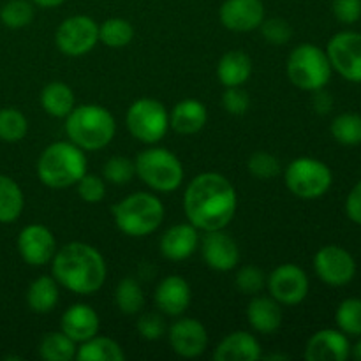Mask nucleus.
Returning <instances> with one entry per match:
<instances>
[{"label": "nucleus", "instance_id": "44", "mask_svg": "<svg viewBox=\"0 0 361 361\" xmlns=\"http://www.w3.org/2000/svg\"><path fill=\"white\" fill-rule=\"evenodd\" d=\"M331 11L341 23L353 25L361 20V0H334Z\"/></svg>", "mask_w": 361, "mask_h": 361}, {"label": "nucleus", "instance_id": "14", "mask_svg": "<svg viewBox=\"0 0 361 361\" xmlns=\"http://www.w3.org/2000/svg\"><path fill=\"white\" fill-rule=\"evenodd\" d=\"M200 250L204 264L215 271H231L240 263L238 243L224 229L203 233Z\"/></svg>", "mask_w": 361, "mask_h": 361}, {"label": "nucleus", "instance_id": "21", "mask_svg": "<svg viewBox=\"0 0 361 361\" xmlns=\"http://www.w3.org/2000/svg\"><path fill=\"white\" fill-rule=\"evenodd\" d=\"M99 328H101L99 314L87 303H74L62 314V319H60V331L73 338L76 344L95 337L99 334Z\"/></svg>", "mask_w": 361, "mask_h": 361}, {"label": "nucleus", "instance_id": "40", "mask_svg": "<svg viewBox=\"0 0 361 361\" xmlns=\"http://www.w3.org/2000/svg\"><path fill=\"white\" fill-rule=\"evenodd\" d=\"M261 35L264 37V41H268L270 44L282 46L286 42L291 41L293 37V28L284 18H264L263 23L259 25Z\"/></svg>", "mask_w": 361, "mask_h": 361}, {"label": "nucleus", "instance_id": "39", "mask_svg": "<svg viewBox=\"0 0 361 361\" xmlns=\"http://www.w3.org/2000/svg\"><path fill=\"white\" fill-rule=\"evenodd\" d=\"M235 284L238 288V291L243 293V295L256 296L267 286V275H264V271L261 268L254 267V264H247V267L240 268L236 271Z\"/></svg>", "mask_w": 361, "mask_h": 361}, {"label": "nucleus", "instance_id": "47", "mask_svg": "<svg viewBox=\"0 0 361 361\" xmlns=\"http://www.w3.org/2000/svg\"><path fill=\"white\" fill-rule=\"evenodd\" d=\"M30 2L34 4V6L42 7V9H51V7L62 6L66 0H30Z\"/></svg>", "mask_w": 361, "mask_h": 361}, {"label": "nucleus", "instance_id": "19", "mask_svg": "<svg viewBox=\"0 0 361 361\" xmlns=\"http://www.w3.org/2000/svg\"><path fill=\"white\" fill-rule=\"evenodd\" d=\"M200 229L194 228L190 222L175 224L161 236L159 250L168 261L182 263L200 249Z\"/></svg>", "mask_w": 361, "mask_h": 361}, {"label": "nucleus", "instance_id": "28", "mask_svg": "<svg viewBox=\"0 0 361 361\" xmlns=\"http://www.w3.org/2000/svg\"><path fill=\"white\" fill-rule=\"evenodd\" d=\"M76 360L80 361H122L126 360V353L116 341L109 337H95L78 344Z\"/></svg>", "mask_w": 361, "mask_h": 361}, {"label": "nucleus", "instance_id": "17", "mask_svg": "<svg viewBox=\"0 0 361 361\" xmlns=\"http://www.w3.org/2000/svg\"><path fill=\"white\" fill-rule=\"evenodd\" d=\"M267 18L263 0H224L219 9V20L228 30H257Z\"/></svg>", "mask_w": 361, "mask_h": 361}, {"label": "nucleus", "instance_id": "42", "mask_svg": "<svg viewBox=\"0 0 361 361\" xmlns=\"http://www.w3.org/2000/svg\"><path fill=\"white\" fill-rule=\"evenodd\" d=\"M136 330L145 341H159V338L164 337L166 331H168L164 314H143V316H140V319H137Z\"/></svg>", "mask_w": 361, "mask_h": 361}, {"label": "nucleus", "instance_id": "32", "mask_svg": "<svg viewBox=\"0 0 361 361\" xmlns=\"http://www.w3.org/2000/svg\"><path fill=\"white\" fill-rule=\"evenodd\" d=\"M134 39V27L123 18H108L99 25V42L108 48H123Z\"/></svg>", "mask_w": 361, "mask_h": 361}, {"label": "nucleus", "instance_id": "41", "mask_svg": "<svg viewBox=\"0 0 361 361\" xmlns=\"http://www.w3.org/2000/svg\"><path fill=\"white\" fill-rule=\"evenodd\" d=\"M78 196L85 201V203H101L106 197V180L101 178L97 175H90V173H85L81 176L80 182L76 183Z\"/></svg>", "mask_w": 361, "mask_h": 361}, {"label": "nucleus", "instance_id": "25", "mask_svg": "<svg viewBox=\"0 0 361 361\" xmlns=\"http://www.w3.org/2000/svg\"><path fill=\"white\" fill-rule=\"evenodd\" d=\"M250 76H252V59L242 49H231L219 60L217 78L226 88L243 87Z\"/></svg>", "mask_w": 361, "mask_h": 361}, {"label": "nucleus", "instance_id": "22", "mask_svg": "<svg viewBox=\"0 0 361 361\" xmlns=\"http://www.w3.org/2000/svg\"><path fill=\"white\" fill-rule=\"evenodd\" d=\"M208 122V109L197 99H183L169 111V129L180 136H194L204 129Z\"/></svg>", "mask_w": 361, "mask_h": 361}, {"label": "nucleus", "instance_id": "2", "mask_svg": "<svg viewBox=\"0 0 361 361\" xmlns=\"http://www.w3.org/2000/svg\"><path fill=\"white\" fill-rule=\"evenodd\" d=\"M55 281L74 295L90 296L104 286L108 267L102 254L85 242H71L56 249L51 259Z\"/></svg>", "mask_w": 361, "mask_h": 361}, {"label": "nucleus", "instance_id": "16", "mask_svg": "<svg viewBox=\"0 0 361 361\" xmlns=\"http://www.w3.org/2000/svg\"><path fill=\"white\" fill-rule=\"evenodd\" d=\"M18 252L30 267H44L51 263L56 252V240L51 229L42 224H28L18 235Z\"/></svg>", "mask_w": 361, "mask_h": 361}, {"label": "nucleus", "instance_id": "5", "mask_svg": "<svg viewBox=\"0 0 361 361\" xmlns=\"http://www.w3.org/2000/svg\"><path fill=\"white\" fill-rule=\"evenodd\" d=\"M111 214L120 233L129 238H143L161 228L166 208L155 194L134 192L113 204Z\"/></svg>", "mask_w": 361, "mask_h": 361}, {"label": "nucleus", "instance_id": "43", "mask_svg": "<svg viewBox=\"0 0 361 361\" xmlns=\"http://www.w3.org/2000/svg\"><path fill=\"white\" fill-rule=\"evenodd\" d=\"M222 108L229 113V115H245L250 108V97L242 87H228L222 94Z\"/></svg>", "mask_w": 361, "mask_h": 361}, {"label": "nucleus", "instance_id": "10", "mask_svg": "<svg viewBox=\"0 0 361 361\" xmlns=\"http://www.w3.org/2000/svg\"><path fill=\"white\" fill-rule=\"evenodd\" d=\"M99 42V25L87 14H76L59 25L55 44L67 56L88 55Z\"/></svg>", "mask_w": 361, "mask_h": 361}, {"label": "nucleus", "instance_id": "3", "mask_svg": "<svg viewBox=\"0 0 361 361\" xmlns=\"http://www.w3.org/2000/svg\"><path fill=\"white\" fill-rule=\"evenodd\" d=\"M69 141L85 152H97L108 147L116 134L115 116L101 104L74 106L66 116Z\"/></svg>", "mask_w": 361, "mask_h": 361}, {"label": "nucleus", "instance_id": "38", "mask_svg": "<svg viewBox=\"0 0 361 361\" xmlns=\"http://www.w3.org/2000/svg\"><path fill=\"white\" fill-rule=\"evenodd\" d=\"M247 169L257 180H274L281 173V162L270 152H254L247 162Z\"/></svg>", "mask_w": 361, "mask_h": 361}, {"label": "nucleus", "instance_id": "29", "mask_svg": "<svg viewBox=\"0 0 361 361\" xmlns=\"http://www.w3.org/2000/svg\"><path fill=\"white\" fill-rule=\"evenodd\" d=\"M25 208L21 187L11 176L0 175V224H11L20 219Z\"/></svg>", "mask_w": 361, "mask_h": 361}, {"label": "nucleus", "instance_id": "37", "mask_svg": "<svg viewBox=\"0 0 361 361\" xmlns=\"http://www.w3.org/2000/svg\"><path fill=\"white\" fill-rule=\"evenodd\" d=\"M136 176V166L130 159L122 157V155H115L106 161L104 168H102V178L106 182L113 183V185H126L130 180Z\"/></svg>", "mask_w": 361, "mask_h": 361}, {"label": "nucleus", "instance_id": "33", "mask_svg": "<svg viewBox=\"0 0 361 361\" xmlns=\"http://www.w3.org/2000/svg\"><path fill=\"white\" fill-rule=\"evenodd\" d=\"M330 133L337 143L344 147L361 145V115L360 113H342L330 123Z\"/></svg>", "mask_w": 361, "mask_h": 361}, {"label": "nucleus", "instance_id": "18", "mask_svg": "<svg viewBox=\"0 0 361 361\" xmlns=\"http://www.w3.org/2000/svg\"><path fill=\"white\" fill-rule=\"evenodd\" d=\"M351 356V342L345 334L334 328L316 331L305 345L309 361H345Z\"/></svg>", "mask_w": 361, "mask_h": 361}, {"label": "nucleus", "instance_id": "4", "mask_svg": "<svg viewBox=\"0 0 361 361\" xmlns=\"http://www.w3.org/2000/svg\"><path fill=\"white\" fill-rule=\"evenodd\" d=\"M87 173L85 150L73 141H55L39 155L37 176L49 189H67L76 185Z\"/></svg>", "mask_w": 361, "mask_h": 361}, {"label": "nucleus", "instance_id": "35", "mask_svg": "<svg viewBox=\"0 0 361 361\" xmlns=\"http://www.w3.org/2000/svg\"><path fill=\"white\" fill-rule=\"evenodd\" d=\"M28 133V120L20 109H0V140L6 143H18Z\"/></svg>", "mask_w": 361, "mask_h": 361}, {"label": "nucleus", "instance_id": "15", "mask_svg": "<svg viewBox=\"0 0 361 361\" xmlns=\"http://www.w3.org/2000/svg\"><path fill=\"white\" fill-rule=\"evenodd\" d=\"M168 341L180 358H200L208 348V331L201 321L180 316V319L169 326Z\"/></svg>", "mask_w": 361, "mask_h": 361}, {"label": "nucleus", "instance_id": "34", "mask_svg": "<svg viewBox=\"0 0 361 361\" xmlns=\"http://www.w3.org/2000/svg\"><path fill=\"white\" fill-rule=\"evenodd\" d=\"M35 9L30 0H9L0 9V21L7 28L20 30L34 21Z\"/></svg>", "mask_w": 361, "mask_h": 361}, {"label": "nucleus", "instance_id": "30", "mask_svg": "<svg viewBox=\"0 0 361 361\" xmlns=\"http://www.w3.org/2000/svg\"><path fill=\"white\" fill-rule=\"evenodd\" d=\"M76 353L78 344L63 331H49L39 344V356L44 361H73Z\"/></svg>", "mask_w": 361, "mask_h": 361}, {"label": "nucleus", "instance_id": "1", "mask_svg": "<svg viewBox=\"0 0 361 361\" xmlns=\"http://www.w3.org/2000/svg\"><path fill=\"white\" fill-rule=\"evenodd\" d=\"M236 208L238 196L235 185L221 173H200L183 192L187 221L201 233L228 228L235 219Z\"/></svg>", "mask_w": 361, "mask_h": 361}, {"label": "nucleus", "instance_id": "24", "mask_svg": "<svg viewBox=\"0 0 361 361\" xmlns=\"http://www.w3.org/2000/svg\"><path fill=\"white\" fill-rule=\"evenodd\" d=\"M245 314L250 328L257 334L271 335L282 324V305L271 296H252Z\"/></svg>", "mask_w": 361, "mask_h": 361}, {"label": "nucleus", "instance_id": "11", "mask_svg": "<svg viewBox=\"0 0 361 361\" xmlns=\"http://www.w3.org/2000/svg\"><path fill=\"white\" fill-rule=\"evenodd\" d=\"M331 69L351 83H361V32L342 30L328 41Z\"/></svg>", "mask_w": 361, "mask_h": 361}, {"label": "nucleus", "instance_id": "26", "mask_svg": "<svg viewBox=\"0 0 361 361\" xmlns=\"http://www.w3.org/2000/svg\"><path fill=\"white\" fill-rule=\"evenodd\" d=\"M60 300V284L55 277L49 275H41L35 279L27 291V303L30 310L35 314H48L59 305Z\"/></svg>", "mask_w": 361, "mask_h": 361}, {"label": "nucleus", "instance_id": "8", "mask_svg": "<svg viewBox=\"0 0 361 361\" xmlns=\"http://www.w3.org/2000/svg\"><path fill=\"white\" fill-rule=\"evenodd\" d=\"M284 182L293 196L300 200H319L331 189L334 173L319 159L298 157L286 168Z\"/></svg>", "mask_w": 361, "mask_h": 361}, {"label": "nucleus", "instance_id": "7", "mask_svg": "<svg viewBox=\"0 0 361 361\" xmlns=\"http://www.w3.org/2000/svg\"><path fill=\"white\" fill-rule=\"evenodd\" d=\"M286 74L296 88L305 92H316L326 87L331 80L330 59L326 49L310 42L298 44L288 56Z\"/></svg>", "mask_w": 361, "mask_h": 361}, {"label": "nucleus", "instance_id": "23", "mask_svg": "<svg viewBox=\"0 0 361 361\" xmlns=\"http://www.w3.org/2000/svg\"><path fill=\"white\" fill-rule=\"evenodd\" d=\"M261 358V344L249 331H233L226 335L214 351L215 361H257Z\"/></svg>", "mask_w": 361, "mask_h": 361}, {"label": "nucleus", "instance_id": "27", "mask_svg": "<svg viewBox=\"0 0 361 361\" xmlns=\"http://www.w3.org/2000/svg\"><path fill=\"white\" fill-rule=\"evenodd\" d=\"M41 106L53 118H66L76 106L73 88L62 81H51L42 88Z\"/></svg>", "mask_w": 361, "mask_h": 361}, {"label": "nucleus", "instance_id": "13", "mask_svg": "<svg viewBox=\"0 0 361 361\" xmlns=\"http://www.w3.org/2000/svg\"><path fill=\"white\" fill-rule=\"evenodd\" d=\"M356 261L348 249L341 245H324L314 256V271L328 286L342 288L356 277Z\"/></svg>", "mask_w": 361, "mask_h": 361}, {"label": "nucleus", "instance_id": "48", "mask_svg": "<svg viewBox=\"0 0 361 361\" xmlns=\"http://www.w3.org/2000/svg\"><path fill=\"white\" fill-rule=\"evenodd\" d=\"M349 358L361 361V337H358L356 344L351 345V356H349Z\"/></svg>", "mask_w": 361, "mask_h": 361}, {"label": "nucleus", "instance_id": "12", "mask_svg": "<svg viewBox=\"0 0 361 361\" xmlns=\"http://www.w3.org/2000/svg\"><path fill=\"white\" fill-rule=\"evenodd\" d=\"M270 296L284 307H296L309 296L310 281L298 264L284 263L267 277Z\"/></svg>", "mask_w": 361, "mask_h": 361}, {"label": "nucleus", "instance_id": "46", "mask_svg": "<svg viewBox=\"0 0 361 361\" xmlns=\"http://www.w3.org/2000/svg\"><path fill=\"white\" fill-rule=\"evenodd\" d=\"M312 94H314V97H312L314 109H316L319 115H326V113H330L331 108H334V97H331V95L328 94L324 88L312 92Z\"/></svg>", "mask_w": 361, "mask_h": 361}, {"label": "nucleus", "instance_id": "36", "mask_svg": "<svg viewBox=\"0 0 361 361\" xmlns=\"http://www.w3.org/2000/svg\"><path fill=\"white\" fill-rule=\"evenodd\" d=\"M337 328L348 337H361V298H348L335 312Z\"/></svg>", "mask_w": 361, "mask_h": 361}, {"label": "nucleus", "instance_id": "45", "mask_svg": "<svg viewBox=\"0 0 361 361\" xmlns=\"http://www.w3.org/2000/svg\"><path fill=\"white\" fill-rule=\"evenodd\" d=\"M345 214H348L349 221L361 226V180L349 190L348 197H345Z\"/></svg>", "mask_w": 361, "mask_h": 361}, {"label": "nucleus", "instance_id": "6", "mask_svg": "<svg viewBox=\"0 0 361 361\" xmlns=\"http://www.w3.org/2000/svg\"><path fill=\"white\" fill-rule=\"evenodd\" d=\"M136 175L155 192H175L183 182V164L171 150L162 147H150L140 152L134 159Z\"/></svg>", "mask_w": 361, "mask_h": 361}, {"label": "nucleus", "instance_id": "9", "mask_svg": "<svg viewBox=\"0 0 361 361\" xmlns=\"http://www.w3.org/2000/svg\"><path fill=\"white\" fill-rule=\"evenodd\" d=\"M126 126L134 140L155 145L168 134L169 111L157 99L141 97L127 109Z\"/></svg>", "mask_w": 361, "mask_h": 361}, {"label": "nucleus", "instance_id": "31", "mask_svg": "<svg viewBox=\"0 0 361 361\" xmlns=\"http://www.w3.org/2000/svg\"><path fill=\"white\" fill-rule=\"evenodd\" d=\"M116 309L126 316H136L145 307V293L140 282L133 277H126L118 282L115 289Z\"/></svg>", "mask_w": 361, "mask_h": 361}, {"label": "nucleus", "instance_id": "20", "mask_svg": "<svg viewBox=\"0 0 361 361\" xmlns=\"http://www.w3.org/2000/svg\"><path fill=\"white\" fill-rule=\"evenodd\" d=\"M154 300L161 314L168 317H180L189 309L192 291L185 279L180 275H169L159 282Z\"/></svg>", "mask_w": 361, "mask_h": 361}]
</instances>
